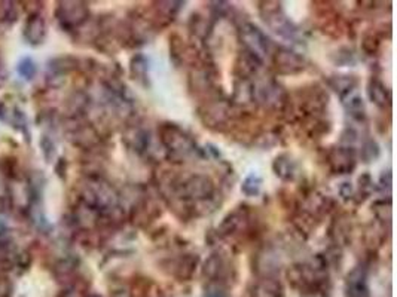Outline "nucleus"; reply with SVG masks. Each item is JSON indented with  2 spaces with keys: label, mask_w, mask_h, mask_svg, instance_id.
<instances>
[{
  "label": "nucleus",
  "mask_w": 397,
  "mask_h": 297,
  "mask_svg": "<svg viewBox=\"0 0 397 297\" xmlns=\"http://www.w3.org/2000/svg\"><path fill=\"white\" fill-rule=\"evenodd\" d=\"M158 138L165 156L171 161L182 162L187 158H204L205 152L197 145L192 135L172 122H163L158 127Z\"/></svg>",
  "instance_id": "2"
},
{
  "label": "nucleus",
  "mask_w": 397,
  "mask_h": 297,
  "mask_svg": "<svg viewBox=\"0 0 397 297\" xmlns=\"http://www.w3.org/2000/svg\"><path fill=\"white\" fill-rule=\"evenodd\" d=\"M379 155H381V149H379L376 140L366 138L365 142L361 143V147L357 153V158H360L364 164H372L379 158Z\"/></svg>",
  "instance_id": "38"
},
{
  "label": "nucleus",
  "mask_w": 397,
  "mask_h": 297,
  "mask_svg": "<svg viewBox=\"0 0 397 297\" xmlns=\"http://www.w3.org/2000/svg\"><path fill=\"white\" fill-rule=\"evenodd\" d=\"M58 297H88V294H85L83 288L81 286H78L76 283L67 286Z\"/></svg>",
  "instance_id": "48"
},
{
  "label": "nucleus",
  "mask_w": 397,
  "mask_h": 297,
  "mask_svg": "<svg viewBox=\"0 0 397 297\" xmlns=\"http://www.w3.org/2000/svg\"><path fill=\"white\" fill-rule=\"evenodd\" d=\"M262 186H264L262 177L256 172H250L243 180V183H241V192H243L247 198H256L261 195Z\"/></svg>",
  "instance_id": "39"
},
{
  "label": "nucleus",
  "mask_w": 397,
  "mask_h": 297,
  "mask_svg": "<svg viewBox=\"0 0 397 297\" xmlns=\"http://www.w3.org/2000/svg\"><path fill=\"white\" fill-rule=\"evenodd\" d=\"M262 66L264 63L261 60L256 58L250 52L241 49L234 63V76L237 79L253 80V78H256L262 70Z\"/></svg>",
  "instance_id": "23"
},
{
  "label": "nucleus",
  "mask_w": 397,
  "mask_h": 297,
  "mask_svg": "<svg viewBox=\"0 0 397 297\" xmlns=\"http://www.w3.org/2000/svg\"><path fill=\"white\" fill-rule=\"evenodd\" d=\"M161 214L163 212L160 204L152 197H148L142 190V194L133 201L128 219L137 228L146 229L152 223L157 222L161 217Z\"/></svg>",
  "instance_id": "13"
},
{
  "label": "nucleus",
  "mask_w": 397,
  "mask_h": 297,
  "mask_svg": "<svg viewBox=\"0 0 397 297\" xmlns=\"http://www.w3.org/2000/svg\"><path fill=\"white\" fill-rule=\"evenodd\" d=\"M369 264L361 261L345 276V296L347 297H371L369 288Z\"/></svg>",
  "instance_id": "19"
},
{
  "label": "nucleus",
  "mask_w": 397,
  "mask_h": 297,
  "mask_svg": "<svg viewBox=\"0 0 397 297\" xmlns=\"http://www.w3.org/2000/svg\"><path fill=\"white\" fill-rule=\"evenodd\" d=\"M238 41L243 45V49L250 52L262 63L271 58L274 51L277 49L275 43L267 36L264 30L259 28L253 23H243L238 27Z\"/></svg>",
  "instance_id": "11"
},
{
  "label": "nucleus",
  "mask_w": 397,
  "mask_h": 297,
  "mask_svg": "<svg viewBox=\"0 0 397 297\" xmlns=\"http://www.w3.org/2000/svg\"><path fill=\"white\" fill-rule=\"evenodd\" d=\"M54 170H56V174L57 176L63 180V182H66V179H67V170H68V164H67V160L66 158H58L57 160V164H56V167H54Z\"/></svg>",
  "instance_id": "52"
},
{
  "label": "nucleus",
  "mask_w": 397,
  "mask_h": 297,
  "mask_svg": "<svg viewBox=\"0 0 397 297\" xmlns=\"http://www.w3.org/2000/svg\"><path fill=\"white\" fill-rule=\"evenodd\" d=\"M256 223L250 207L239 205L225 216L222 223L217 226L216 236L217 238H252L254 236Z\"/></svg>",
  "instance_id": "10"
},
{
  "label": "nucleus",
  "mask_w": 397,
  "mask_h": 297,
  "mask_svg": "<svg viewBox=\"0 0 397 297\" xmlns=\"http://www.w3.org/2000/svg\"><path fill=\"white\" fill-rule=\"evenodd\" d=\"M16 72L26 80H33L38 75V64L30 57H24L16 64Z\"/></svg>",
  "instance_id": "42"
},
{
  "label": "nucleus",
  "mask_w": 397,
  "mask_h": 297,
  "mask_svg": "<svg viewBox=\"0 0 397 297\" xmlns=\"http://www.w3.org/2000/svg\"><path fill=\"white\" fill-rule=\"evenodd\" d=\"M0 174H4L6 179H19L20 177V165L14 158L0 160Z\"/></svg>",
  "instance_id": "44"
},
{
  "label": "nucleus",
  "mask_w": 397,
  "mask_h": 297,
  "mask_svg": "<svg viewBox=\"0 0 397 297\" xmlns=\"http://www.w3.org/2000/svg\"><path fill=\"white\" fill-rule=\"evenodd\" d=\"M46 34L48 27L43 16L39 12L29 14L23 27V38L26 39V42L31 46H39L45 42Z\"/></svg>",
  "instance_id": "22"
},
{
  "label": "nucleus",
  "mask_w": 397,
  "mask_h": 297,
  "mask_svg": "<svg viewBox=\"0 0 397 297\" xmlns=\"http://www.w3.org/2000/svg\"><path fill=\"white\" fill-rule=\"evenodd\" d=\"M368 97L375 104L378 109L388 110L391 108V91L387 88V85L383 82V79L373 75L371 76L368 86Z\"/></svg>",
  "instance_id": "25"
},
{
  "label": "nucleus",
  "mask_w": 397,
  "mask_h": 297,
  "mask_svg": "<svg viewBox=\"0 0 397 297\" xmlns=\"http://www.w3.org/2000/svg\"><path fill=\"white\" fill-rule=\"evenodd\" d=\"M201 275L207 281V287L230 291L237 281V268L228 253L216 250L202 264Z\"/></svg>",
  "instance_id": "5"
},
{
  "label": "nucleus",
  "mask_w": 397,
  "mask_h": 297,
  "mask_svg": "<svg viewBox=\"0 0 397 297\" xmlns=\"http://www.w3.org/2000/svg\"><path fill=\"white\" fill-rule=\"evenodd\" d=\"M331 57H332V61L338 67H351L356 64V54H354V51L349 46H342V48L336 49Z\"/></svg>",
  "instance_id": "41"
},
{
  "label": "nucleus",
  "mask_w": 397,
  "mask_h": 297,
  "mask_svg": "<svg viewBox=\"0 0 397 297\" xmlns=\"http://www.w3.org/2000/svg\"><path fill=\"white\" fill-rule=\"evenodd\" d=\"M391 184H393V174L391 170L387 168L384 170L381 174H379V179H378V189L383 192V194H387L390 198L391 194Z\"/></svg>",
  "instance_id": "46"
},
{
  "label": "nucleus",
  "mask_w": 397,
  "mask_h": 297,
  "mask_svg": "<svg viewBox=\"0 0 397 297\" xmlns=\"http://www.w3.org/2000/svg\"><path fill=\"white\" fill-rule=\"evenodd\" d=\"M79 201L97 209L100 214L123 205L116 187L101 174H86L79 186Z\"/></svg>",
  "instance_id": "3"
},
{
  "label": "nucleus",
  "mask_w": 397,
  "mask_h": 297,
  "mask_svg": "<svg viewBox=\"0 0 397 297\" xmlns=\"http://www.w3.org/2000/svg\"><path fill=\"white\" fill-rule=\"evenodd\" d=\"M259 15H261L265 26L280 36L284 41L293 43H302V31L301 28L293 23L289 15L286 14L282 2H275V0H267V2H259Z\"/></svg>",
  "instance_id": "4"
},
{
  "label": "nucleus",
  "mask_w": 397,
  "mask_h": 297,
  "mask_svg": "<svg viewBox=\"0 0 397 297\" xmlns=\"http://www.w3.org/2000/svg\"><path fill=\"white\" fill-rule=\"evenodd\" d=\"M71 120L73 125H67L66 134L73 146L83 150H93L101 145V134L93 124L83 122L82 118H71Z\"/></svg>",
  "instance_id": "14"
},
{
  "label": "nucleus",
  "mask_w": 397,
  "mask_h": 297,
  "mask_svg": "<svg viewBox=\"0 0 397 297\" xmlns=\"http://www.w3.org/2000/svg\"><path fill=\"white\" fill-rule=\"evenodd\" d=\"M78 269H79L78 257L66 256L56 261V265L53 268V273L58 283H61L67 287V286L76 283Z\"/></svg>",
  "instance_id": "26"
},
{
  "label": "nucleus",
  "mask_w": 397,
  "mask_h": 297,
  "mask_svg": "<svg viewBox=\"0 0 397 297\" xmlns=\"http://www.w3.org/2000/svg\"><path fill=\"white\" fill-rule=\"evenodd\" d=\"M163 265H164L163 269L171 276H175L177 281L180 283L191 281L198 269L200 256L195 253H183L176 257L164 260Z\"/></svg>",
  "instance_id": "17"
},
{
  "label": "nucleus",
  "mask_w": 397,
  "mask_h": 297,
  "mask_svg": "<svg viewBox=\"0 0 397 297\" xmlns=\"http://www.w3.org/2000/svg\"><path fill=\"white\" fill-rule=\"evenodd\" d=\"M8 201H11V186L4 174H0V202L6 204Z\"/></svg>",
  "instance_id": "49"
},
{
  "label": "nucleus",
  "mask_w": 397,
  "mask_h": 297,
  "mask_svg": "<svg viewBox=\"0 0 397 297\" xmlns=\"http://www.w3.org/2000/svg\"><path fill=\"white\" fill-rule=\"evenodd\" d=\"M187 86L191 94L202 98V101L223 95L219 86L217 70L212 63L207 61H198L194 64L192 70L189 72Z\"/></svg>",
  "instance_id": "8"
},
{
  "label": "nucleus",
  "mask_w": 397,
  "mask_h": 297,
  "mask_svg": "<svg viewBox=\"0 0 397 297\" xmlns=\"http://www.w3.org/2000/svg\"><path fill=\"white\" fill-rule=\"evenodd\" d=\"M39 147H41V152L43 155V158L46 162H53L56 160V156H57V146L54 143V140L51 138L49 135L43 134L41 137V142H39Z\"/></svg>",
  "instance_id": "43"
},
{
  "label": "nucleus",
  "mask_w": 397,
  "mask_h": 297,
  "mask_svg": "<svg viewBox=\"0 0 397 297\" xmlns=\"http://www.w3.org/2000/svg\"><path fill=\"white\" fill-rule=\"evenodd\" d=\"M341 101H342L345 113H347V116L353 122H357V124H365L366 122V104H365V100L361 98V95L357 93V90L347 95H344L341 98Z\"/></svg>",
  "instance_id": "28"
},
{
  "label": "nucleus",
  "mask_w": 397,
  "mask_h": 297,
  "mask_svg": "<svg viewBox=\"0 0 397 297\" xmlns=\"http://www.w3.org/2000/svg\"><path fill=\"white\" fill-rule=\"evenodd\" d=\"M197 115L202 125L212 131H227L234 122V108L225 97L201 101Z\"/></svg>",
  "instance_id": "9"
},
{
  "label": "nucleus",
  "mask_w": 397,
  "mask_h": 297,
  "mask_svg": "<svg viewBox=\"0 0 397 297\" xmlns=\"http://www.w3.org/2000/svg\"><path fill=\"white\" fill-rule=\"evenodd\" d=\"M14 284L6 275H0V297H11Z\"/></svg>",
  "instance_id": "51"
},
{
  "label": "nucleus",
  "mask_w": 397,
  "mask_h": 297,
  "mask_svg": "<svg viewBox=\"0 0 397 297\" xmlns=\"http://www.w3.org/2000/svg\"><path fill=\"white\" fill-rule=\"evenodd\" d=\"M88 297H100L98 294H91V296H88Z\"/></svg>",
  "instance_id": "55"
},
{
  "label": "nucleus",
  "mask_w": 397,
  "mask_h": 297,
  "mask_svg": "<svg viewBox=\"0 0 397 297\" xmlns=\"http://www.w3.org/2000/svg\"><path fill=\"white\" fill-rule=\"evenodd\" d=\"M326 82L329 88L339 95V98L356 91L359 86V78L354 75H331Z\"/></svg>",
  "instance_id": "33"
},
{
  "label": "nucleus",
  "mask_w": 397,
  "mask_h": 297,
  "mask_svg": "<svg viewBox=\"0 0 397 297\" xmlns=\"http://www.w3.org/2000/svg\"><path fill=\"white\" fill-rule=\"evenodd\" d=\"M353 226L347 216H336L331 224L329 235L335 247H345L350 246L351 242Z\"/></svg>",
  "instance_id": "29"
},
{
  "label": "nucleus",
  "mask_w": 397,
  "mask_h": 297,
  "mask_svg": "<svg viewBox=\"0 0 397 297\" xmlns=\"http://www.w3.org/2000/svg\"><path fill=\"white\" fill-rule=\"evenodd\" d=\"M341 146L354 147V143L359 142V132L353 127H347L341 132Z\"/></svg>",
  "instance_id": "47"
},
{
  "label": "nucleus",
  "mask_w": 397,
  "mask_h": 297,
  "mask_svg": "<svg viewBox=\"0 0 397 297\" xmlns=\"http://www.w3.org/2000/svg\"><path fill=\"white\" fill-rule=\"evenodd\" d=\"M354 192L356 189L350 182H342L339 186V197L344 201H353L354 199Z\"/></svg>",
  "instance_id": "50"
},
{
  "label": "nucleus",
  "mask_w": 397,
  "mask_h": 297,
  "mask_svg": "<svg viewBox=\"0 0 397 297\" xmlns=\"http://www.w3.org/2000/svg\"><path fill=\"white\" fill-rule=\"evenodd\" d=\"M79 67H81V60H78L72 56L57 57L48 63L49 75L60 76V78H66L68 73L75 72V70H78Z\"/></svg>",
  "instance_id": "34"
},
{
  "label": "nucleus",
  "mask_w": 397,
  "mask_h": 297,
  "mask_svg": "<svg viewBox=\"0 0 397 297\" xmlns=\"http://www.w3.org/2000/svg\"><path fill=\"white\" fill-rule=\"evenodd\" d=\"M90 106V97L83 91H75L71 97L67 98L66 109L71 118H82Z\"/></svg>",
  "instance_id": "35"
},
{
  "label": "nucleus",
  "mask_w": 397,
  "mask_h": 297,
  "mask_svg": "<svg viewBox=\"0 0 397 297\" xmlns=\"http://www.w3.org/2000/svg\"><path fill=\"white\" fill-rule=\"evenodd\" d=\"M329 264L323 253L316 254L306 261L293 264L287 268L286 276L290 287L302 296H321L331 288Z\"/></svg>",
  "instance_id": "1"
},
{
  "label": "nucleus",
  "mask_w": 397,
  "mask_h": 297,
  "mask_svg": "<svg viewBox=\"0 0 397 297\" xmlns=\"http://www.w3.org/2000/svg\"><path fill=\"white\" fill-rule=\"evenodd\" d=\"M124 140L134 153L142 156V158H149L153 147V138L152 132L148 128L142 127L140 124L130 125L125 131Z\"/></svg>",
  "instance_id": "20"
},
{
  "label": "nucleus",
  "mask_w": 397,
  "mask_h": 297,
  "mask_svg": "<svg viewBox=\"0 0 397 297\" xmlns=\"http://www.w3.org/2000/svg\"><path fill=\"white\" fill-rule=\"evenodd\" d=\"M19 16L16 6L14 2H0V21L2 23H14Z\"/></svg>",
  "instance_id": "45"
},
{
  "label": "nucleus",
  "mask_w": 397,
  "mask_h": 297,
  "mask_svg": "<svg viewBox=\"0 0 397 297\" xmlns=\"http://www.w3.org/2000/svg\"><path fill=\"white\" fill-rule=\"evenodd\" d=\"M376 189V184L373 183V179L369 172L361 174L359 177V186L357 190L354 192V199L356 204H364L366 199H369L372 197V194Z\"/></svg>",
  "instance_id": "36"
},
{
  "label": "nucleus",
  "mask_w": 397,
  "mask_h": 297,
  "mask_svg": "<svg viewBox=\"0 0 397 297\" xmlns=\"http://www.w3.org/2000/svg\"><path fill=\"white\" fill-rule=\"evenodd\" d=\"M272 68L282 76H295L308 68V61L304 56L289 48H279L271 56Z\"/></svg>",
  "instance_id": "15"
},
{
  "label": "nucleus",
  "mask_w": 397,
  "mask_h": 297,
  "mask_svg": "<svg viewBox=\"0 0 397 297\" xmlns=\"http://www.w3.org/2000/svg\"><path fill=\"white\" fill-rule=\"evenodd\" d=\"M90 15L88 4L76 0L58 2L56 8V19L64 31H78L90 21Z\"/></svg>",
  "instance_id": "12"
},
{
  "label": "nucleus",
  "mask_w": 397,
  "mask_h": 297,
  "mask_svg": "<svg viewBox=\"0 0 397 297\" xmlns=\"http://www.w3.org/2000/svg\"><path fill=\"white\" fill-rule=\"evenodd\" d=\"M372 212L375 214V219L379 224L386 226V223H391V199H376L372 204Z\"/></svg>",
  "instance_id": "40"
},
{
  "label": "nucleus",
  "mask_w": 397,
  "mask_h": 297,
  "mask_svg": "<svg viewBox=\"0 0 397 297\" xmlns=\"http://www.w3.org/2000/svg\"><path fill=\"white\" fill-rule=\"evenodd\" d=\"M130 78L143 88H150L149 60L143 54H135L130 60Z\"/></svg>",
  "instance_id": "30"
},
{
  "label": "nucleus",
  "mask_w": 397,
  "mask_h": 297,
  "mask_svg": "<svg viewBox=\"0 0 397 297\" xmlns=\"http://www.w3.org/2000/svg\"><path fill=\"white\" fill-rule=\"evenodd\" d=\"M283 266V251L277 244H268V246L259 250L253 259V271L259 278L275 276Z\"/></svg>",
  "instance_id": "16"
},
{
  "label": "nucleus",
  "mask_w": 397,
  "mask_h": 297,
  "mask_svg": "<svg viewBox=\"0 0 397 297\" xmlns=\"http://www.w3.org/2000/svg\"><path fill=\"white\" fill-rule=\"evenodd\" d=\"M109 297H133V293L128 288H116L109 294Z\"/></svg>",
  "instance_id": "54"
},
{
  "label": "nucleus",
  "mask_w": 397,
  "mask_h": 297,
  "mask_svg": "<svg viewBox=\"0 0 397 297\" xmlns=\"http://www.w3.org/2000/svg\"><path fill=\"white\" fill-rule=\"evenodd\" d=\"M234 109H249L254 104V86L250 79H234V91L231 101Z\"/></svg>",
  "instance_id": "24"
},
{
  "label": "nucleus",
  "mask_w": 397,
  "mask_h": 297,
  "mask_svg": "<svg viewBox=\"0 0 397 297\" xmlns=\"http://www.w3.org/2000/svg\"><path fill=\"white\" fill-rule=\"evenodd\" d=\"M254 104L272 113H292L290 94L274 78H257L253 80Z\"/></svg>",
  "instance_id": "6"
},
{
  "label": "nucleus",
  "mask_w": 397,
  "mask_h": 297,
  "mask_svg": "<svg viewBox=\"0 0 397 297\" xmlns=\"http://www.w3.org/2000/svg\"><path fill=\"white\" fill-rule=\"evenodd\" d=\"M272 172L284 183L295 182L298 177V164L287 153L275 156L272 161Z\"/></svg>",
  "instance_id": "27"
},
{
  "label": "nucleus",
  "mask_w": 397,
  "mask_h": 297,
  "mask_svg": "<svg viewBox=\"0 0 397 297\" xmlns=\"http://www.w3.org/2000/svg\"><path fill=\"white\" fill-rule=\"evenodd\" d=\"M205 297H228V291L220 290V288L207 287L205 288Z\"/></svg>",
  "instance_id": "53"
},
{
  "label": "nucleus",
  "mask_w": 397,
  "mask_h": 297,
  "mask_svg": "<svg viewBox=\"0 0 397 297\" xmlns=\"http://www.w3.org/2000/svg\"><path fill=\"white\" fill-rule=\"evenodd\" d=\"M292 109L297 108L299 115L298 119H324L329 106V94L319 83L306 85L299 88L295 94V100H292Z\"/></svg>",
  "instance_id": "7"
},
{
  "label": "nucleus",
  "mask_w": 397,
  "mask_h": 297,
  "mask_svg": "<svg viewBox=\"0 0 397 297\" xmlns=\"http://www.w3.org/2000/svg\"><path fill=\"white\" fill-rule=\"evenodd\" d=\"M243 297H284V287L277 276L257 278L247 286Z\"/></svg>",
  "instance_id": "21"
},
{
  "label": "nucleus",
  "mask_w": 397,
  "mask_h": 297,
  "mask_svg": "<svg viewBox=\"0 0 397 297\" xmlns=\"http://www.w3.org/2000/svg\"><path fill=\"white\" fill-rule=\"evenodd\" d=\"M326 162L338 176L351 174L357 165V150L350 146H334L326 153Z\"/></svg>",
  "instance_id": "18"
},
{
  "label": "nucleus",
  "mask_w": 397,
  "mask_h": 297,
  "mask_svg": "<svg viewBox=\"0 0 397 297\" xmlns=\"http://www.w3.org/2000/svg\"><path fill=\"white\" fill-rule=\"evenodd\" d=\"M168 49H170V60L176 67L183 66V63H186L189 57H191V54H189L191 48L186 45L183 38L177 33H172L168 38Z\"/></svg>",
  "instance_id": "32"
},
{
  "label": "nucleus",
  "mask_w": 397,
  "mask_h": 297,
  "mask_svg": "<svg viewBox=\"0 0 397 297\" xmlns=\"http://www.w3.org/2000/svg\"><path fill=\"white\" fill-rule=\"evenodd\" d=\"M213 21L207 20L204 15L201 14H192L191 19H189L187 28L191 36L198 39L200 42H207L213 33Z\"/></svg>",
  "instance_id": "31"
},
{
  "label": "nucleus",
  "mask_w": 397,
  "mask_h": 297,
  "mask_svg": "<svg viewBox=\"0 0 397 297\" xmlns=\"http://www.w3.org/2000/svg\"><path fill=\"white\" fill-rule=\"evenodd\" d=\"M384 34L379 30H369L364 34L361 38V49L366 56H376L379 48H381V42H383Z\"/></svg>",
  "instance_id": "37"
}]
</instances>
